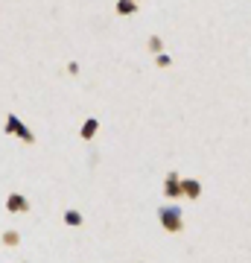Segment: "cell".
<instances>
[{"label":"cell","mask_w":251,"mask_h":263,"mask_svg":"<svg viewBox=\"0 0 251 263\" xmlns=\"http://www.w3.org/2000/svg\"><path fill=\"white\" fill-rule=\"evenodd\" d=\"M158 219H161V226L167 228V231H172V234H178L181 226H184V216H181V208L178 205H164L158 211Z\"/></svg>","instance_id":"obj_1"},{"label":"cell","mask_w":251,"mask_h":263,"mask_svg":"<svg viewBox=\"0 0 251 263\" xmlns=\"http://www.w3.org/2000/svg\"><path fill=\"white\" fill-rule=\"evenodd\" d=\"M6 132H12V135H18V138H24V141H32V132L27 129V126H24V123L18 120V117H15V114H9V117H6Z\"/></svg>","instance_id":"obj_2"},{"label":"cell","mask_w":251,"mask_h":263,"mask_svg":"<svg viewBox=\"0 0 251 263\" xmlns=\"http://www.w3.org/2000/svg\"><path fill=\"white\" fill-rule=\"evenodd\" d=\"M164 193H167L169 199L181 196V179H178L176 173H169V176H167V181H164Z\"/></svg>","instance_id":"obj_3"},{"label":"cell","mask_w":251,"mask_h":263,"mask_svg":"<svg viewBox=\"0 0 251 263\" xmlns=\"http://www.w3.org/2000/svg\"><path fill=\"white\" fill-rule=\"evenodd\" d=\"M181 196L199 199V196H202V184H199L196 179H184V181H181Z\"/></svg>","instance_id":"obj_4"},{"label":"cell","mask_w":251,"mask_h":263,"mask_svg":"<svg viewBox=\"0 0 251 263\" xmlns=\"http://www.w3.org/2000/svg\"><path fill=\"white\" fill-rule=\"evenodd\" d=\"M6 208H9V211H15V214H21V211H27V199L18 196V193H12L9 202H6Z\"/></svg>","instance_id":"obj_5"},{"label":"cell","mask_w":251,"mask_h":263,"mask_svg":"<svg viewBox=\"0 0 251 263\" xmlns=\"http://www.w3.org/2000/svg\"><path fill=\"white\" fill-rule=\"evenodd\" d=\"M134 9H138L134 0H117V12L120 15H134Z\"/></svg>","instance_id":"obj_6"},{"label":"cell","mask_w":251,"mask_h":263,"mask_svg":"<svg viewBox=\"0 0 251 263\" xmlns=\"http://www.w3.org/2000/svg\"><path fill=\"white\" fill-rule=\"evenodd\" d=\"M93 135H96V120L91 117V120H85V126H82V138L85 141H91Z\"/></svg>","instance_id":"obj_7"},{"label":"cell","mask_w":251,"mask_h":263,"mask_svg":"<svg viewBox=\"0 0 251 263\" xmlns=\"http://www.w3.org/2000/svg\"><path fill=\"white\" fill-rule=\"evenodd\" d=\"M65 222H67V226H82V214H76V211H67V214H65Z\"/></svg>","instance_id":"obj_8"},{"label":"cell","mask_w":251,"mask_h":263,"mask_svg":"<svg viewBox=\"0 0 251 263\" xmlns=\"http://www.w3.org/2000/svg\"><path fill=\"white\" fill-rule=\"evenodd\" d=\"M161 47H164V44H161V38H158V35L149 38V50H152V53H161Z\"/></svg>","instance_id":"obj_9"},{"label":"cell","mask_w":251,"mask_h":263,"mask_svg":"<svg viewBox=\"0 0 251 263\" xmlns=\"http://www.w3.org/2000/svg\"><path fill=\"white\" fill-rule=\"evenodd\" d=\"M169 62H172V59H169L167 53H158V59H155V65L158 67H169Z\"/></svg>","instance_id":"obj_10"},{"label":"cell","mask_w":251,"mask_h":263,"mask_svg":"<svg viewBox=\"0 0 251 263\" xmlns=\"http://www.w3.org/2000/svg\"><path fill=\"white\" fill-rule=\"evenodd\" d=\"M3 240H6V243H9V246H15V243H18V234H15V231H9V234L3 237Z\"/></svg>","instance_id":"obj_11"}]
</instances>
